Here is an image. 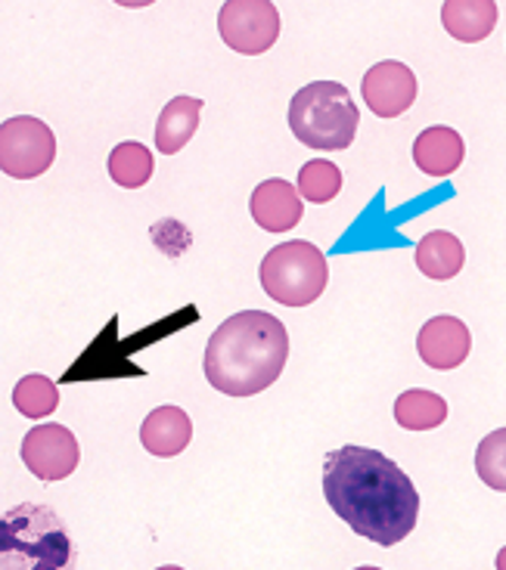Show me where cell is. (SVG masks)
I'll return each mask as SVG.
<instances>
[{
	"instance_id": "cell-1",
	"label": "cell",
	"mask_w": 506,
	"mask_h": 570,
	"mask_svg": "<svg viewBox=\"0 0 506 570\" xmlns=\"http://www.w3.org/2000/svg\"><path fill=\"white\" fill-rule=\"evenodd\" d=\"M323 497L358 537L382 549L407 540L420 518V493L401 465L358 443L327 453Z\"/></svg>"
},
{
	"instance_id": "cell-2",
	"label": "cell",
	"mask_w": 506,
	"mask_h": 570,
	"mask_svg": "<svg viewBox=\"0 0 506 570\" xmlns=\"http://www.w3.org/2000/svg\"><path fill=\"white\" fill-rule=\"evenodd\" d=\"M290 360V332L274 314L240 311L227 316L205 344L208 385L227 397H255L274 385Z\"/></svg>"
},
{
	"instance_id": "cell-3",
	"label": "cell",
	"mask_w": 506,
	"mask_h": 570,
	"mask_svg": "<svg viewBox=\"0 0 506 570\" xmlns=\"http://www.w3.org/2000/svg\"><path fill=\"white\" fill-rule=\"evenodd\" d=\"M78 549L50 505L19 502L0 518V570H75Z\"/></svg>"
},
{
	"instance_id": "cell-4",
	"label": "cell",
	"mask_w": 506,
	"mask_h": 570,
	"mask_svg": "<svg viewBox=\"0 0 506 570\" xmlns=\"http://www.w3.org/2000/svg\"><path fill=\"white\" fill-rule=\"evenodd\" d=\"M292 137L318 153H339L354 142L361 112L351 102L346 85L339 81H311L295 90L290 102Z\"/></svg>"
},
{
	"instance_id": "cell-5",
	"label": "cell",
	"mask_w": 506,
	"mask_h": 570,
	"mask_svg": "<svg viewBox=\"0 0 506 570\" xmlns=\"http://www.w3.org/2000/svg\"><path fill=\"white\" fill-rule=\"evenodd\" d=\"M261 288L283 307H308L323 295L330 267L314 243L292 239L271 248L259 267Z\"/></svg>"
},
{
	"instance_id": "cell-6",
	"label": "cell",
	"mask_w": 506,
	"mask_h": 570,
	"mask_svg": "<svg viewBox=\"0 0 506 570\" xmlns=\"http://www.w3.org/2000/svg\"><path fill=\"white\" fill-rule=\"evenodd\" d=\"M57 158V137L35 115H16L0 125V168L7 177H41Z\"/></svg>"
},
{
	"instance_id": "cell-7",
	"label": "cell",
	"mask_w": 506,
	"mask_h": 570,
	"mask_svg": "<svg viewBox=\"0 0 506 570\" xmlns=\"http://www.w3.org/2000/svg\"><path fill=\"white\" fill-rule=\"evenodd\" d=\"M221 41L243 57H259L280 38V13L267 0H231L217 13Z\"/></svg>"
},
{
	"instance_id": "cell-8",
	"label": "cell",
	"mask_w": 506,
	"mask_h": 570,
	"mask_svg": "<svg viewBox=\"0 0 506 570\" xmlns=\"http://www.w3.org/2000/svg\"><path fill=\"white\" fill-rule=\"evenodd\" d=\"M19 456L38 481L53 484V481H66L78 469L81 450H78V441H75L69 428L50 422V425L31 428L29 434L22 438Z\"/></svg>"
},
{
	"instance_id": "cell-9",
	"label": "cell",
	"mask_w": 506,
	"mask_h": 570,
	"mask_svg": "<svg viewBox=\"0 0 506 570\" xmlns=\"http://www.w3.org/2000/svg\"><path fill=\"white\" fill-rule=\"evenodd\" d=\"M367 109L379 118H398L417 100V75L398 59H386L370 66L361 81Z\"/></svg>"
},
{
	"instance_id": "cell-10",
	"label": "cell",
	"mask_w": 506,
	"mask_h": 570,
	"mask_svg": "<svg viewBox=\"0 0 506 570\" xmlns=\"http://www.w3.org/2000/svg\"><path fill=\"white\" fill-rule=\"evenodd\" d=\"M417 351L432 370H457L473 351V335L457 316H432L417 335Z\"/></svg>"
},
{
	"instance_id": "cell-11",
	"label": "cell",
	"mask_w": 506,
	"mask_h": 570,
	"mask_svg": "<svg viewBox=\"0 0 506 570\" xmlns=\"http://www.w3.org/2000/svg\"><path fill=\"white\" fill-rule=\"evenodd\" d=\"M252 217L261 229L267 233H286V229L299 227L304 214V202L299 186H292L283 177H271L264 184L255 186L252 199H249Z\"/></svg>"
},
{
	"instance_id": "cell-12",
	"label": "cell",
	"mask_w": 506,
	"mask_h": 570,
	"mask_svg": "<svg viewBox=\"0 0 506 570\" xmlns=\"http://www.w3.org/2000/svg\"><path fill=\"white\" fill-rule=\"evenodd\" d=\"M193 438V422L181 406H159L146 415L140 425V443L146 453L159 459H172L184 453Z\"/></svg>"
},
{
	"instance_id": "cell-13",
	"label": "cell",
	"mask_w": 506,
	"mask_h": 570,
	"mask_svg": "<svg viewBox=\"0 0 506 570\" xmlns=\"http://www.w3.org/2000/svg\"><path fill=\"white\" fill-rule=\"evenodd\" d=\"M466 142L454 128L435 125L413 140V161L426 177H450L464 165Z\"/></svg>"
},
{
	"instance_id": "cell-14",
	"label": "cell",
	"mask_w": 506,
	"mask_h": 570,
	"mask_svg": "<svg viewBox=\"0 0 506 570\" xmlns=\"http://www.w3.org/2000/svg\"><path fill=\"white\" fill-rule=\"evenodd\" d=\"M497 3L492 0H450L441 7V26L464 43L485 41L497 26Z\"/></svg>"
},
{
	"instance_id": "cell-15",
	"label": "cell",
	"mask_w": 506,
	"mask_h": 570,
	"mask_svg": "<svg viewBox=\"0 0 506 570\" xmlns=\"http://www.w3.org/2000/svg\"><path fill=\"white\" fill-rule=\"evenodd\" d=\"M413 257H417V267H420L422 276L445 283V279H454L457 273L464 271L466 248L448 229H432L417 243V255Z\"/></svg>"
},
{
	"instance_id": "cell-16",
	"label": "cell",
	"mask_w": 506,
	"mask_h": 570,
	"mask_svg": "<svg viewBox=\"0 0 506 570\" xmlns=\"http://www.w3.org/2000/svg\"><path fill=\"white\" fill-rule=\"evenodd\" d=\"M200 112H203V100L196 97H174L165 102L159 121H156V149L162 156H174L189 142V137L200 128Z\"/></svg>"
},
{
	"instance_id": "cell-17",
	"label": "cell",
	"mask_w": 506,
	"mask_h": 570,
	"mask_svg": "<svg viewBox=\"0 0 506 570\" xmlns=\"http://www.w3.org/2000/svg\"><path fill=\"white\" fill-rule=\"evenodd\" d=\"M395 419L407 431H432V428L445 425L448 400L435 391H426V387H413L395 400Z\"/></svg>"
},
{
	"instance_id": "cell-18",
	"label": "cell",
	"mask_w": 506,
	"mask_h": 570,
	"mask_svg": "<svg viewBox=\"0 0 506 570\" xmlns=\"http://www.w3.org/2000/svg\"><path fill=\"white\" fill-rule=\"evenodd\" d=\"M109 177L125 189H140L153 177V153L144 142H118L109 153Z\"/></svg>"
},
{
	"instance_id": "cell-19",
	"label": "cell",
	"mask_w": 506,
	"mask_h": 570,
	"mask_svg": "<svg viewBox=\"0 0 506 570\" xmlns=\"http://www.w3.org/2000/svg\"><path fill=\"white\" fill-rule=\"evenodd\" d=\"M13 406L26 419H47V415L57 413L59 406V391L57 385L47 379V375H22L13 387Z\"/></svg>"
},
{
	"instance_id": "cell-20",
	"label": "cell",
	"mask_w": 506,
	"mask_h": 570,
	"mask_svg": "<svg viewBox=\"0 0 506 570\" xmlns=\"http://www.w3.org/2000/svg\"><path fill=\"white\" fill-rule=\"evenodd\" d=\"M342 189V171L339 165L330 161V158H314L302 165L299 171V193H302L304 202H314V205H323V202H333Z\"/></svg>"
},
{
	"instance_id": "cell-21",
	"label": "cell",
	"mask_w": 506,
	"mask_h": 570,
	"mask_svg": "<svg viewBox=\"0 0 506 570\" xmlns=\"http://www.w3.org/2000/svg\"><path fill=\"white\" fill-rule=\"evenodd\" d=\"M476 471L492 490L506 493V428H497L488 438H481L476 450Z\"/></svg>"
},
{
	"instance_id": "cell-22",
	"label": "cell",
	"mask_w": 506,
	"mask_h": 570,
	"mask_svg": "<svg viewBox=\"0 0 506 570\" xmlns=\"http://www.w3.org/2000/svg\"><path fill=\"white\" fill-rule=\"evenodd\" d=\"M494 564H497V570H506V546L497 552V561H494Z\"/></svg>"
},
{
	"instance_id": "cell-23",
	"label": "cell",
	"mask_w": 506,
	"mask_h": 570,
	"mask_svg": "<svg viewBox=\"0 0 506 570\" xmlns=\"http://www.w3.org/2000/svg\"><path fill=\"white\" fill-rule=\"evenodd\" d=\"M156 570H184V568H177V564H165V568H156Z\"/></svg>"
},
{
	"instance_id": "cell-24",
	"label": "cell",
	"mask_w": 506,
	"mask_h": 570,
	"mask_svg": "<svg viewBox=\"0 0 506 570\" xmlns=\"http://www.w3.org/2000/svg\"><path fill=\"white\" fill-rule=\"evenodd\" d=\"M354 570H382V568H373V564H363V568H354Z\"/></svg>"
}]
</instances>
